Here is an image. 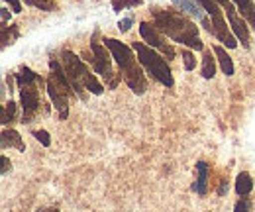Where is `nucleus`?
Returning <instances> with one entry per match:
<instances>
[{
    "label": "nucleus",
    "instance_id": "22",
    "mask_svg": "<svg viewBox=\"0 0 255 212\" xmlns=\"http://www.w3.org/2000/svg\"><path fill=\"white\" fill-rule=\"evenodd\" d=\"M26 4L30 6H35L39 10H45V12H51L55 8V2L53 0H26Z\"/></svg>",
    "mask_w": 255,
    "mask_h": 212
},
{
    "label": "nucleus",
    "instance_id": "8",
    "mask_svg": "<svg viewBox=\"0 0 255 212\" xmlns=\"http://www.w3.org/2000/svg\"><path fill=\"white\" fill-rule=\"evenodd\" d=\"M216 4H220L224 10H226V16H228V20H230V28L234 31V35L238 37V41L246 47V49H250V28H248V24H246V20L238 14V8L230 2V0H214Z\"/></svg>",
    "mask_w": 255,
    "mask_h": 212
},
{
    "label": "nucleus",
    "instance_id": "7",
    "mask_svg": "<svg viewBox=\"0 0 255 212\" xmlns=\"http://www.w3.org/2000/svg\"><path fill=\"white\" fill-rule=\"evenodd\" d=\"M208 16H210V22H212V28H210V33L222 41L226 47L230 49H236L238 47V37L234 35V31H230V26L226 24L222 16V10H220V4H216L214 0H194Z\"/></svg>",
    "mask_w": 255,
    "mask_h": 212
},
{
    "label": "nucleus",
    "instance_id": "18",
    "mask_svg": "<svg viewBox=\"0 0 255 212\" xmlns=\"http://www.w3.org/2000/svg\"><path fill=\"white\" fill-rule=\"evenodd\" d=\"M16 77V83L18 87H24V85H32V83H37L41 77L37 73H33L30 67H20V71L14 75Z\"/></svg>",
    "mask_w": 255,
    "mask_h": 212
},
{
    "label": "nucleus",
    "instance_id": "19",
    "mask_svg": "<svg viewBox=\"0 0 255 212\" xmlns=\"http://www.w3.org/2000/svg\"><path fill=\"white\" fill-rule=\"evenodd\" d=\"M18 120V104L10 98L8 102L2 104V124H12V122Z\"/></svg>",
    "mask_w": 255,
    "mask_h": 212
},
{
    "label": "nucleus",
    "instance_id": "30",
    "mask_svg": "<svg viewBox=\"0 0 255 212\" xmlns=\"http://www.w3.org/2000/svg\"><path fill=\"white\" fill-rule=\"evenodd\" d=\"M226 187H228V183L224 181V183H222V187L218 189V195H222V197H224V195H226Z\"/></svg>",
    "mask_w": 255,
    "mask_h": 212
},
{
    "label": "nucleus",
    "instance_id": "25",
    "mask_svg": "<svg viewBox=\"0 0 255 212\" xmlns=\"http://www.w3.org/2000/svg\"><path fill=\"white\" fill-rule=\"evenodd\" d=\"M234 212H252V201L250 199H240L234 207Z\"/></svg>",
    "mask_w": 255,
    "mask_h": 212
},
{
    "label": "nucleus",
    "instance_id": "6",
    "mask_svg": "<svg viewBox=\"0 0 255 212\" xmlns=\"http://www.w3.org/2000/svg\"><path fill=\"white\" fill-rule=\"evenodd\" d=\"M96 35H98V31H95V35H93V39H91V51H93V53H91L89 57H85V59L93 65L95 73H98V75L104 79V83H106L110 89H116V87H118V77H116V73L112 71V53H110V49H108L104 43H98V41H96Z\"/></svg>",
    "mask_w": 255,
    "mask_h": 212
},
{
    "label": "nucleus",
    "instance_id": "1",
    "mask_svg": "<svg viewBox=\"0 0 255 212\" xmlns=\"http://www.w3.org/2000/svg\"><path fill=\"white\" fill-rule=\"evenodd\" d=\"M151 16H153L155 28L161 33H165L169 39L183 43L191 49H204V43L198 33V26H194V22L189 20L185 14H181L177 10L155 8V10H151Z\"/></svg>",
    "mask_w": 255,
    "mask_h": 212
},
{
    "label": "nucleus",
    "instance_id": "11",
    "mask_svg": "<svg viewBox=\"0 0 255 212\" xmlns=\"http://www.w3.org/2000/svg\"><path fill=\"white\" fill-rule=\"evenodd\" d=\"M192 191L200 197L206 195V191H208V163L206 161L196 163V181L192 185Z\"/></svg>",
    "mask_w": 255,
    "mask_h": 212
},
{
    "label": "nucleus",
    "instance_id": "26",
    "mask_svg": "<svg viewBox=\"0 0 255 212\" xmlns=\"http://www.w3.org/2000/svg\"><path fill=\"white\" fill-rule=\"evenodd\" d=\"M10 169H12V163H10V159H8L6 155H2V175H6Z\"/></svg>",
    "mask_w": 255,
    "mask_h": 212
},
{
    "label": "nucleus",
    "instance_id": "23",
    "mask_svg": "<svg viewBox=\"0 0 255 212\" xmlns=\"http://www.w3.org/2000/svg\"><path fill=\"white\" fill-rule=\"evenodd\" d=\"M33 136H35V140H37L43 148H49V146H51V138H49V134H47L45 130H35Z\"/></svg>",
    "mask_w": 255,
    "mask_h": 212
},
{
    "label": "nucleus",
    "instance_id": "2",
    "mask_svg": "<svg viewBox=\"0 0 255 212\" xmlns=\"http://www.w3.org/2000/svg\"><path fill=\"white\" fill-rule=\"evenodd\" d=\"M104 45L110 49L112 59L120 69V77L126 81V85L135 94H143L147 91V79L139 67V63L133 57V49L128 47L126 43L114 39V37H102Z\"/></svg>",
    "mask_w": 255,
    "mask_h": 212
},
{
    "label": "nucleus",
    "instance_id": "16",
    "mask_svg": "<svg viewBox=\"0 0 255 212\" xmlns=\"http://www.w3.org/2000/svg\"><path fill=\"white\" fill-rule=\"evenodd\" d=\"M202 77L204 79H214L216 75V61L210 49H204V55H202V69H200Z\"/></svg>",
    "mask_w": 255,
    "mask_h": 212
},
{
    "label": "nucleus",
    "instance_id": "20",
    "mask_svg": "<svg viewBox=\"0 0 255 212\" xmlns=\"http://www.w3.org/2000/svg\"><path fill=\"white\" fill-rule=\"evenodd\" d=\"M18 37H20V28H18L16 24H12L10 30H8V26H2V49H4L8 43L12 45Z\"/></svg>",
    "mask_w": 255,
    "mask_h": 212
},
{
    "label": "nucleus",
    "instance_id": "21",
    "mask_svg": "<svg viewBox=\"0 0 255 212\" xmlns=\"http://www.w3.org/2000/svg\"><path fill=\"white\" fill-rule=\"evenodd\" d=\"M141 4V0H112V8H114V12H122V10H128V8H135V6H139Z\"/></svg>",
    "mask_w": 255,
    "mask_h": 212
},
{
    "label": "nucleus",
    "instance_id": "9",
    "mask_svg": "<svg viewBox=\"0 0 255 212\" xmlns=\"http://www.w3.org/2000/svg\"><path fill=\"white\" fill-rule=\"evenodd\" d=\"M39 81H43V79H39ZM18 89H20V104H22V122L24 124H30V122H33V116L37 114L39 104H41L39 89L35 87V83L18 87Z\"/></svg>",
    "mask_w": 255,
    "mask_h": 212
},
{
    "label": "nucleus",
    "instance_id": "14",
    "mask_svg": "<svg viewBox=\"0 0 255 212\" xmlns=\"http://www.w3.org/2000/svg\"><path fill=\"white\" fill-rule=\"evenodd\" d=\"M252 191H254V179H252V175L246 173V171H242L238 175V179H236V193L240 197H248Z\"/></svg>",
    "mask_w": 255,
    "mask_h": 212
},
{
    "label": "nucleus",
    "instance_id": "10",
    "mask_svg": "<svg viewBox=\"0 0 255 212\" xmlns=\"http://www.w3.org/2000/svg\"><path fill=\"white\" fill-rule=\"evenodd\" d=\"M139 33L145 41V45L153 47V49H159L163 55H167V59H175V47L171 43L165 41V37L161 35V31L155 28V24H149V22H141L139 24Z\"/></svg>",
    "mask_w": 255,
    "mask_h": 212
},
{
    "label": "nucleus",
    "instance_id": "17",
    "mask_svg": "<svg viewBox=\"0 0 255 212\" xmlns=\"http://www.w3.org/2000/svg\"><path fill=\"white\" fill-rule=\"evenodd\" d=\"M173 4L177 6V8H183L185 12H189L191 16H194V18H198V20H206L204 18V10L198 6V4H194L192 0H173Z\"/></svg>",
    "mask_w": 255,
    "mask_h": 212
},
{
    "label": "nucleus",
    "instance_id": "15",
    "mask_svg": "<svg viewBox=\"0 0 255 212\" xmlns=\"http://www.w3.org/2000/svg\"><path fill=\"white\" fill-rule=\"evenodd\" d=\"M214 55L218 57V63H220V67H222L224 75L232 77V75H234V63H232V59H230L228 51L224 49L222 45H214Z\"/></svg>",
    "mask_w": 255,
    "mask_h": 212
},
{
    "label": "nucleus",
    "instance_id": "24",
    "mask_svg": "<svg viewBox=\"0 0 255 212\" xmlns=\"http://www.w3.org/2000/svg\"><path fill=\"white\" fill-rule=\"evenodd\" d=\"M183 63H185V69H187V71H192V69L196 67V59H194V55H192L189 49L183 51Z\"/></svg>",
    "mask_w": 255,
    "mask_h": 212
},
{
    "label": "nucleus",
    "instance_id": "3",
    "mask_svg": "<svg viewBox=\"0 0 255 212\" xmlns=\"http://www.w3.org/2000/svg\"><path fill=\"white\" fill-rule=\"evenodd\" d=\"M61 63H63V69L67 73V79L73 87L75 94L81 98V100H87V91L93 92V94H102L104 87L102 83L95 77V73L89 71L87 63L81 59L79 55H75L73 51H67L65 49L61 53Z\"/></svg>",
    "mask_w": 255,
    "mask_h": 212
},
{
    "label": "nucleus",
    "instance_id": "27",
    "mask_svg": "<svg viewBox=\"0 0 255 212\" xmlns=\"http://www.w3.org/2000/svg\"><path fill=\"white\" fill-rule=\"evenodd\" d=\"M4 2H8V4L12 6L14 12H22V4H20V0H4Z\"/></svg>",
    "mask_w": 255,
    "mask_h": 212
},
{
    "label": "nucleus",
    "instance_id": "4",
    "mask_svg": "<svg viewBox=\"0 0 255 212\" xmlns=\"http://www.w3.org/2000/svg\"><path fill=\"white\" fill-rule=\"evenodd\" d=\"M49 71L51 73L47 77V83H45L47 89L45 91H47L55 110H57L59 120H67V116H69V96L75 94V91H73V87H71V83L67 79L63 63H59L53 57L49 61Z\"/></svg>",
    "mask_w": 255,
    "mask_h": 212
},
{
    "label": "nucleus",
    "instance_id": "31",
    "mask_svg": "<svg viewBox=\"0 0 255 212\" xmlns=\"http://www.w3.org/2000/svg\"><path fill=\"white\" fill-rule=\"evenodd\" d=\"M37 212H61L59 209H37Z\"/></svg>",
    "mask_w": 255,
    "mask_h": 212
},
{
    "label": "nucleus",
    "instance_id": "12",
    "mask_svg": "<svg viewBox=\"0 0 255 212\" xmlns=\"http://www.w3.org/2000/svg\"><path fill=\"white\" fill-rule=\"evenodd\" d=\"M0 140H2V150H6V148H16L18 152H26V146H24V142H22V136H20L16 130H12V128H10V130L4 128Z\"/></svg>",
    "mask_w": 255,
    "mask_h": 212
},
{
    "label": "nucleus",
    "instance_id": "13",
    "mask_svg": "<svg viewBox=\"0 0 255 212\" xmlns=\"http://www.w3.org/2000/svg\"><path fill=\"white\" fill-rule=\"evenodd\" d=\"M238 6V12L244 16V20L255 30V4L254 0H232Z\"/></svg>",
    "mask_w": 255,
    "mask_h": 212
},
{
    "label": "nucleus",
    "instance_id": "28",
    "mask_svg": "<svg viewBox=\"0 0 255 212\" xmlns=\"http://www.w3.org/2000/svg\"><path fill=\"white\" fill-rule=\"evenodd\" d=\"M129 26H131V20H129V18H126V20H122V22L118 24V28H120V31H128V30H129Z\"/></svg>",
    "mask_w": 255,
    "mask_h": 212
},
{
    "label": "nucleus",
    "instance_id": "5",
    "mask_svg": "<svg viewBox=\"0 0 255 212\" xmlns=\"http://www.w3.org/2000/svg\"><path fill=\"white\" fill-rule=\"evenodd\" d=\"M131 49L135 51L139 65H141V67H143V69H145V71H147V73H149L157 83H161V85H163V87H167V89H171V87L175 85L169 63L163 59L153 47H149V45H145V43L135 41V43L131 45Z\"/></svg>",
    "mask_w": 255,
    "mask_h": 212
},
{
    "label": "nucleus",
    "instance_id": "29",
    "mask_svg": "<svg viewBox=\"0 0 255 212\" xmlns=\"http://www.w3.org/2000/svg\"><path fill=\"white\" fill-rule=\"evenodd\" d=\"M0 12H2V26H8V20H10L8 10H6V8H0Z\"/></svg>",
    "mask_w": 255,
    "mask_h": 212
}]
</instances>
